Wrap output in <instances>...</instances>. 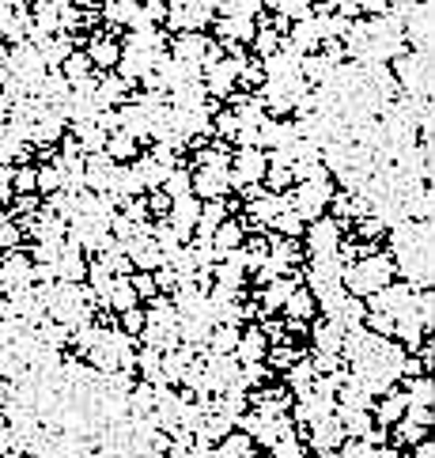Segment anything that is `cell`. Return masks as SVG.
Instances as JSON below:
<instances>
[{
  "label": "cell",
  "instance_id": "cell-15",
  "mask_svg": "<svg viewBox=\"0 0 435 458\" xmlns=\"http://www.w3.org/2000/svg\"><path fill=\"white\" fill-rule=\"evenodd\" d=\"M299 288V276H276V281H269V288L261 292L265 299V311H281L288 299H292V292Z\"/></svg>",
  "mask_w": 435,
  "mask_h": 458
},
{
  "label": "cell",
  "instance_id": "cell-28",
  "mask_svg": "<svg viewBox=\"0 0 435 458\" xmlns=\"http://www.w3.org/2000/svg\"><path fill=\"white\" fill-rule=\"evenodd\" d=\"M34 189H38V194H57V189H61V171H57L53 163H42L38 171H34Z\"/></svg>",
  "mask_w": 435,
  "mask_h": 458
},
{
  "label": "cell",
  "instance_id": "cell-42",
  "mask_svg": "<svg viewBox=\"0 0 435 458\" xmlns=\"http://www.w3.org/2000/svg\"><path fill=\"white\" fill-rule=\"evenodd\" d=\"M273 454H276V458H299L303 451H299V443L292 439V432H288L284 443H273Z\"/></svg>",
  "mask_w": 435,
  "mask_h": 458
},
{
  "label": "cell",
  "instance_id": "cell-21",
  "mask_svg": "<svg viewBox=\"0 0 435 458\" xmlns=\"http://www.w3.org/2000/svg\"><path fill=\"white\" fill-rule=\"evenodd\" d=\"M140 299L137 292H132V284H129V276H114V288H110V299H106V307H114L117 315H125V311H132Z\"/></svg>",
  "mask_w": 435,
  "mask_h": 458
},
{
  "label": "cell",
  "instance_id": "cell-44",
  "mask_svg": "<svg viewBox=\"0 0 435 458\" xmlns=\"http://www.w3.org/2000/svg\"><path fill=\"white\" fill-rule=\"evenodd\" d=\"M122 322H125V333H140V330H144V311H140V307L125 311Z\"/></svg>",
  "mask_w": 435,
  "mask_h": 458
},
{
  "label": "cell",
  "instance_id": "cell-14",
  "mask_svg": "<svg viewBox=\"0 0 435 458\" xmlns=\"http://www.w3.org/2000/svg\"><path fill=\"white\" fill-rule=\"evenodd\" d=\"M314 337V353H333V356H341V341H345V330L341 326H333V322H318V326L310 330Z\"/></svg>",
  "mask_w": 435,
  "mask_h": 458
},
{
  "label": "cell",
  "instance_id": "cell-5",
  "mask_svg": "<svg viewBox=\"0 0 435 458\" xmlns=\"http://www.w3.org/2000/svg\"><path fill=\"white\" fill-rule=\"evenodd\" d=\"M88 61H91V68H99V72H114V65H117V57H122V42L114 38V34H99L95 31L91 38H88Z\"/></svg>",
  "mask_w": 435,
  "mask_h": 458
},
{
  "label": "cell",
  "instance_id": "cell-12",
  "mask_svg": "<svg viewBox=\"0 0 435 458\" xmlns=\"http://www.w3.org/2000/svg\"><path fill=\"white\" fill-rule=\"evenodd\" d=\"M341 439H345V428L337 417H325L322 425L310 428V443H314V451H322V454H330V447H337Z\"/></svg>",
  "mask_w": 435,
  "mask_h": 458
},
{
  "label": "cell",
  "instance_id": "cell-37",
  "mask_svg": "<svg viewBox=\"0 0 435 458\" xmlns=\"http://www.w3.org/2000/svg\"><path fill=\"white\" fill-rule=\"evenodd\" d=\"M310 368H314V375H333V371H341V356H333V353H314L310 360Z\"/></svg>",
  "mask_w": 435,
  "mask_h": 458
},
{
  "label": "cell",
  "instance_id": "cell-1",
  "mask_svg": "<svg viewBox=\"0 0 435 458\" xmlns=\"http://www.w3.org/2000/svg\"><path fill=\"white\" fill-rule=\"evenodd\" d=\"M348 284V296H374L386 284H394V258L390 254H364V261H352L341 273Z\"/></svg>",
  "mask_w": 435,
  "mask_h": 458
},
{
  "label": "cell",
  "instance_id": "cell-11",
  "mask_svg": "<svg viewBox=\"0 0 435 458\" xmlns=\"http://www.w3.org/2000/svg\"><path fill=\"white\" fill-rule=\"evenodd\" d=\"M212 250H216V258H227V254H235V250H243V227H239L235 220H224L220 227H216V235H212Z\"/></svg>",
  "mask_w": 435,
  "mask_h": 458
},
{
  "label": "cell",
  "instance_id": "cell-26",
  "mask_svg": "<svg viewBox=\"0 0 435 458\" xmlns=\"http://www.w3.org/2000/svg\"><path fill=\"white\" fill-rule=\"evenodd\" d=\"M405 387H409V394H405V402H409V405H420V409H428V405H431V379H428V375L405 379Z\"/></svg>",
  "mask_w": 435,
  "mask_h": 458
},
{
  "label": "cell",
  "instance_id": "cell-40",
  "mask_svg": "<svg viewBox=\"0 0 435 458\" xmlns=\"http://www.w3.org/2000/svg\"><path fill=\"white\" fill-rule=\"evenodd\" d=\"M57 258H61V243H38L34 246V261L38 265H53Z\"/></svg>",
  "mask_w": 435,
  "mask_h": 458
},
{
  "label": "cell",
  "instance_id": "cell-7",
  "mask_svg": "<svg viewBox=\"0 0 435 458\" xmlns=\"http://www.w3.org/2000/svg\"><path fill=\"white\" fill-rule=\"evenodd\" d=\"M114 72H117V76H122L125 83H132V88H137V80H140V76H148V72H152V53L125 50V46H122V57H117Z\"/></svg>",
  "mask_w": 435,
  "mask_h": 458
},
{
  "label": "cell",
  "instance_id": "cell-4",
  "mask_svg": "<svg viewBox=\"0 0 435 458\" xmlns=\"http://www.w3.org/2000/svg\"><path fill=\"white\" fill-rule=\"evenodd\" d=\"M209 46H212V38L204 31H186V34H174L171 46H167V53L182 65H201V57H204Z\"/></svg>",
  "mask_w": 435,
  "mask_h": 458
},
{
  "label": "cell",
  "instance_id": "cell-23",
  "mask_svg": "<svg viewBox=\"0 0 435 458\" xmlns=\"http://www.w3.org/2000/svg\"><path fill=\"white\" fill-rule=\"evenodd\" d=\"M57 72H61V76L68 80V88H72V83H80V80H88L91 76V61H88V53H83V50H72L68 57H65V65L61 68H57Z\"/></svg>",
  "mask_w": 435,
  "mask_h": 458
},
{
  "label": "cell",
  "instance_id": "cell-22",
  "mask_svg": "<svg viewBox=\"0 0 435 458\" xmlns=\"http://www.w3.org/2000/svg\"><path fill=\"white\" fill-rule=\"evenodd\" d=\"M405 409H409L405 394H402V390H390V394L382 397V405L374 409V420H379V425H386V428H390V425H397V417H402Z\"/></svg>",
  "mask_w": 435,
  "mask_h": 458
},
{
  "label": "cell",
  "instance_id": "cell-48",
  "mask_svg": "<svg viewBox=\"0 0 435 458\" xmlns=\"http://www.w3.org/2000/svg\"><path fill=\"white\" fill-rule=\"evenodd\" d=\"M382 231H386V227L374 220V216H371V220H360V235H382Z\"/></svg>",
  "mask_w": 435,
  "mask_h": 458
},
{
  "label": "cell",
  "instance_id": "cell-46",
  "mask_svg": "<svg viewBox=\"0 0 435 458\" xmlns=\"http://www.w3.org/2000/svg\"><path fill=\"white\" fill-rule=\"evenodd\" d=\"M394 436L402 439V443H416L420 436H424V428H416V425H397V428H394Z\"/></svg>",
  "mask_w": 435,
  "mask_h": 458
},
{
  "label": "cell",
  "instance_id": "cell-18",
  "mask_svg": "<svg viewBox=\"0 0 435 458\" xmlns=\"http://www.w3.org/2000/svg\"><path fill=\"white\" fill-rule=\"evenodd\" d=\"M239 337H243V330H239V326H212V333H209L212 356H235Z\"/></svg>",
  "mask_w": 435,
  "mask_h": 458
},
{
  "label": "cell",
  "instance_id": "cell-24",
  "mask_svg": "<svg viewBox=\"0 0 435 458\" xmlns=\"http://www.w3.org/2000/svg\"><path fill=\"white\" fill-rule=\"evenodd\" d=\"M314 311H318V303H314V296L307 292V288H295L292 299L284 303V315H288V318H295V322H303L307 315H314Z\"/></svg>",
  "mask_w": 435,
  "mask_h": 458
},
{
  "label": "cell",
  "instance_id": "cell-27",
  "mask_svg": "<svg viewBox=\"0 0 435 458\" xmlns=\"http://www.w3.org/2000/svg\"><path fill=\"white\" fill-rule=\"evenodd\" d=\"M250 46H253V53H258V61H265L269 53H276L281 34H276L273 27H258V31H253V38H250Z\"/></svg>",
  "mask_w": 435,
  "mask_h": 458
},
{
  "label": "cell",
  "instance_id": "cell-19",
  "mask_svg": "<svg viewBox=\"0 0 435 458\" xmlns=\"http://www.w3.org/2000/svg\"><path fill=\"white\" fill-rule=\"evenodd\" d=\"M106 155H110V160L114 163H132V160H137V140H132L129 137V132H122V129H117V132H110V137H106V148H103Z\"/></svg>",
  "mask_w": 435,
  "mask_h": 458
},
{
  "label": "cell",
  "instance_id": "cell-45",
  "mask_svg": "<svg viewBox=\"0 0 435 458\" xmlns=\"http://www.w3.org/2000/svg\"><path fill=\"white\" fill-rule=\"evenodd\" d=\"M265 356L273 360V368H292L295 360H299V356L292 353V348H276V353H265Z\"/></svg>",
  "mask_w": 435,
  "mask_h": 458
},
{
  "label": "cell",
  "instance_id": "cell-16",
  "mask_svg": "<svg viewBox=\"0 0 435 458\" xmlns=\"http://www.w3.org/2000/svg\"><path fill=\"white\" fill-rule=\"evenodd\" d=\"M72 50H76V42H72L68 34H53V38L38 50V53H42V61H46V72L61 68V65H65V57H68Z\"/></svg>",
  "mask_w": 435,
  "mask_h": 458
},
{
  "label": "cell",
  "instance_id": "cell-9",
  "mask_svg": "<svg viewBox=\"0 0 435 458\" xmlns=\"http://www.w3.org/2000/svg\"><path fill=\"white\" fill-rule=\"evenodd\" d=\"M117 129L129 132L132 140H148V110H140L137 103H125V106H117Z\"/></svg>",
  "mask_w": 435,
  "mask_h": 458
},
{
  "label": "cell",
  "instance_id": "cell-31",
  "mask_svg": "<svg viewBox=\"0 0 435 458\" xmlns=\"http://www.w3.org/2000/svg\"><path fill=\"white\" fill-rule=\"evenodd\" d=\"M163 194L171 197V201L189 194V171H186V167H174V171H171V178L163 182Z\"/></svg>",
  "mask_w": 435,
  "mask_h": 458
},
{
  "label": "cell",
  "instance_id": "cell-6",
  "mask_svg": "<svg viewBox=\"0 0 435 458\" xmlns=\"http://www.w3.org/2000/svg\"><path fill=\"white\" fill-rule=\"evenodd\" d=\"M227 171H212V167H197V175H189V194L197 201H224L227 194Z\"/></svg>",
  "mask_w": 435,
  "mask_h": 458
},
{
  "label": "cell",
  "instance_id": "cell-13",
  "mask_svg": "<svg viewBox=\"0 0 435 458\" xmlns=\"http://www.w3.org/2000/svg\"><path fill=\"white\" fill-rule=\"evenodd\" d=\"M265 353H269V341H265L261 330H250L239 337V348H235V360H243V364H261Z\"/></svg>",
  "mask_w": 435,
  "mask_h": 458
},
{
  "label": "cell",
  "instance_id": "cell-2",
  "mask_svg": "<svg viewBox=\"0 0 435 458\" xmlns=\"http://www.w3.org/2000/svg\"><path fill=\"white\" fill-rule=\"evenodd\" d=\"M265 171H269V163H265V152L261 148H235L231 152V167H227V182H231L235 189L261 186L265 182Z\"/></svg>",
  "mask_w": 435,
  "mask_h": 458
},
{
  "label": "cell",
  "instance_id": "cell-36",
  "mask_svg": "<svg viewBox=\"0 0 435 458\" xmlns=\"http://www.w3.org/2000/svg\"><path fill=\"white\" fill-rule=\"evenodd\" d=\"M16 189L19 194H31L34 189V167H19V171L11 167V194H16Z\"/></svg>",
  "mask_w": 435,
  "mask_h": 458
},
{
  "label": "cell",
  "instance_id": "cell-34",
  "mask_svg": "<svg viewBox=\"0 0 435 458\" xmlns=\"http://www.w3.org/2000/svg\"><path fill=\"white\" fill-rule=\"evenodd\" d=\"M235 83H239V88H246V91H250V88L258 91L261 83H265V72H261V61H246V65H243V72H239V80H235Z\"/></svg>",
  "mask_w": 435,
  "mask_h": 458
},
{
  "label": "cell",
  "instance_id": "cell-8",
  "mask_svg": "<svg viewBox=\"0 0 435 458\" xmlns=\"http://www.w3.org/2000/svg\"><path fill=\"white\" fill-rule=\"evenodd\" d=\"M204 103H209L204 83H182V88L167 91V106L171 110H204Z\"/></svg>",
  "mask_w": 435,
  "mask_h": 458
},
{
  "label": "cell",
  "instance_id": "cell-38",
  "mask_svg": "<svg viewBox=\"0 0 435 458\" xmlns=\"http://www.w3.org/2000/svg\"><path fill=\"white\" fill-rule=\"evenodd\" d=\"M265 182H269L273 194H281V189L292 186V171H284V167H269V171H265Z\"/></svg>",
  "mask_w": 435,
  "mask_h": 458
},
{
  "label": "cell",
  "instance_id": "cell-41",
  "mask_svg": "<svg viewBox=\"0 0 435 458\" xmlns=\"http://www.w3.org/2000/svg\"><path fill=\"white\" fill-rule=\"evenodd\" d=\"M144 201H148V209H152L155 216H163V220H167V212H171V197H167L163 189H155V194H144Z\"/></svg>",
  "mask_w": 435,
  "mask_h": 458
},
{
  "label": "cell",
  "instance_id": "cell-39",
  "mask_svg": "<svg viewBox=\"0 0 435 458\" xmlns=\"http://www.w3.org/2000/svg\"><path fill=\"white\" fill-rule=\"evenodd\" d=\"M132 292H137V299L140 296H148V299H155V296H159V292H155V281H152V273H137V276H132Z\"/></svg>",
  "mask_w": 435,
  "mask_h": 458
},
{
  "label": "cell",
  "instance_id": "cell-29",
  "mask_svg": "<svg viewBox=\"0 0 435 458\" xmlns=\"http://www.w3.org/2000/svg\"><path fill=\"white\" fill-rule=\"evenodd\" d=\"M273 227H276V235H281V239H299V235H303V220H299L292 209H284L281 216H276Z\"/></svg>",
  "mask_w": 435,
  "mask_h": 458
},
{
  "label": "cell",
  "instance_id": "cell-33",
  "mask_svg": "<svg viewBox=\"0 0 435 458\" xmlns=\"http://www.w3.org/2000/svg\"><path fill=\"white\" fill-rule=\"evenodd\" d=\"M19 239H23V227L16 220H8L4 212H0V250H16L19 246Z\"/></svg>",
  "mask_w": 435,
  "mask_h": 458
},
{
  "label": "cell",
  "instance_id": "cell-50",
  "mask_svg": "<svg viewBox=\"0 0 435 458\" xmlns=\"http://www.w3.org/2000/svg\"><path fill=\"white\" fill-rule=\"evenodd\" d=\"M95 4H106V0H95Z\"/></svg>",
  "mask_w": 435,
  "mask_h": 458
},
{
  "label": "cell",
  "instance_id": "cell-30",
  "mask_svg": "<svg viewBox=\"0 0 435 458\" xmlns=\"http://www.w3.org/2000/svg\"><path fill=\"white\" fill-rule=\"evenodd\" d=\"M276 16H284L288 23H303V19H310V0H281Z\"/></svg>",
  "mask_w": 435,
  "mask_h": 458
},
{
  "label": "cell",
  "instance_id": "cell-17",
  "mask_svg": "<svg viewBox=\"0 0 435 458\" xmlns=\"http://www.w3.org/2000/svg\"><path fill=\"white\" fill-rule=\"evenodd\" d=\"M99 8H103V16H106L110 27H129V23L137 19V11H140V0H106V4H99Z\"/></svg>",
  "mask_w": 435,
  "mask_h": 458
},
{
  "label": "cell",
  "instance_id": "cell-32",
  "mask_svg": "<svg viewBox=\"0 0 435 458\" xmlns=\"http://www.w3.org/2000/svg\"><path fill=\"white\" fill-rule=\"evenodd\" d=\"M212 132H216V140H227V137L235 140V132H239L235 114H231V110H216V114H212Z\"/></svg>",
  "mask_w": 435,
  "mask_h": 458
},
{
  "label": "cell",
  "instance_id": "cell-49",
  "mask_svg": "<svg viewBox=\"0 0 435 458\" xmlns=\"http://www.w3.org/2000/svg\"><path fill=\"white\" fill-rule=\"evenodd\" d=\"M16 212H34V197H31V194H23V197H19V209H16Z\"/></svg>",
  "mask_w": 435,
  "mask_h": 458
},
{
  "label": "cell",
  "instance_id": "cell-20",
  "mask_svg": "<svg viewBox=\"0 0 435 458\" xmlns=\"http://www.w3.org/2000/svg\"><path fill=\"white\" fill-rule=\"evenodd\" d=\"M314 387V368L310 360H295L292 368H288V390H292L295 397H307Z\"/></svg>",
  "mask_w": 435,
  "mask_h": 458
},
{
  "label": "cell",
  "instance_id": "cell-47",
  "mask_svg": "<svg viewBox=\"0 0 435 458\" xmlns=\"http://www.w3.org/2000/svg\"><path fill=\"white\" fill-rule=\"evenodd\" d=\"M11 197V167H0V201Z\"/></svg>",
  "mask_w": 435,
  "mask_h": 458
},
{
  "label": "cell",
  "instance_id": "cell-25",
  "mask_svg": "<svg viewBox=\"0 0 435 458\" xmlns=\"http://www.w3.org/2000/svg\"><path fill=\"white\" fill-rule=\"evenodd\" d=\"M250 436H243V432H231V436H224L220 451H216V458H250Z\"/></svg>",
  "mask_w": 435,
  "mask_h": 458
},
{
  "label": "cell",
  "instance_id": "cell-10",
  "mask_svg": "<svg viewBox=\"0 0 435 458\" xmlns=\"http://www.w3.org/2000/svg\"><path fill=\"white\" fill-rule=\"evenodd\" d=\"M284 209H288V194H261L258 201H250V224H273Z\"/></svg>",
  "mask_w": 435,
  "mask_h": 458
},
{
  "label": "cell",
  "instance_id": "cell-3",
  "mask_svg": "<svg viewBox=\"0 0 435 458\" xmlns=\"http://www.w3.org/2000/svg\"><path fill=\"white\" fill-rule=\"evenodd\" d=\"M341 227H345V224H337L333 216H318V220H310V227H307V246H310V254H314V258L333 254L337 243H341Z\"/></svg>",
  "mask_w": 435,
  "mask_h": 458
},
{
  "label": "cell",
  "instance_id": "cell-43",
  "mask_svg": "<svg viewBox=\"0 0 435 458\" xmlns=\"http://www.w3.org/2000/svg\"><path fill=\"white\" fill-rule=\"evenodd\" d=\"M152 281H155V292H159V288H163V292H174V288H178V276H174L171 269H167V265L152 276Z\"/></svg>",
  "mask_w": 435,
  "mask_h": 458
},
{
  "label": "cell",
  "instance_id": "cell-35",
  "mask_svg": "<svg viewBox=\"0 0 435 458\" xmlns=\"http://www.w3.org/2000/svg\"><path fill=\"white\" fill-rule=\"evenodd\" d=\"M140 16L152 27H159V23H167V0H140Z\"/></svg>",
  "mask_w": 435,
  "mask_h": 458
}]
</instances>
